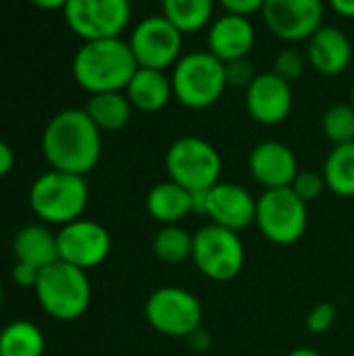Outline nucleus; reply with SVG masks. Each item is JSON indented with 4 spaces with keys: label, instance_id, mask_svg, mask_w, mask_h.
Returning <instances> with one entry per match:
<instances>
[{
    "label": "nucleus",
    "instance_id": "bb28decb",
    "mask_svg": "<svg viewBox=\"0 0 354 356\" xmlns=\"http://www.w3.org/2000/svg\"><path fill=\"white\" fill-rule=\"evenodd\" d=\"M321 129L325 138L334 144H348L354 142V106L351 102L332 104L321 119Z\"/></svg>",
    "mask_w": 354,
    "mask_h": 356
},
{
    "label": "nucleus",
    "instance_id": "5701e85b",
    "mask_svg": "<svg viewBox=\"0 0 354 356\" xmlns=\"http://www.w3.org/2000/svg\"><path fill=\"white\" fill-rule=\"evenodd\" d=\"M217 0H161V15L184 35L198 33L215 19Z\"/></svg>",
    "mask_w": 354,
    "mask_h": 356
},
{
    "label": "nucleus",
    "instance_id": "a878e982",
    "mask_svg": "<svg viewBox=\"0 0 354 356\" xmlns=\"http://www.w3.org/2000/svg\"><path fill=\"white\" fill-rule=\"evenodd\" d=\"M194 234H190L179 223L161 225V229L152 238V252L161 263L179 265L192 259Z\"/></svg>",
    "mask_w": 354,
    "mask_h": 356
},
{
    "label": "nucleus",
    "instance_id": "f257e3e1",
    "mask_svg": "<svg viewBox=\"0 0 354 356\" xmlns=\"http://www.w3.org/2000/svg\"><path fill=\"white\" fill-rule=\"evenodd\" d=\"M42 152L50 169L86 175L102 154V131L83 108L58 111L42 131Z\"/></svg>",
    "mask_w": 354,
    "mask_h": 356
},
{
    "label": "nucleus",
    "instance_id": "20e7f679",
    "mask_svg": "<svg viewBox=\"0 0 354 356\" xmlns=\"http://www.w3.org/2000/svg\"><path fill=\"white\" fill-rule=\"evenodd\" d=\"M33 292L42 311L56 321L79 319L92 302V284L88 271L61 259L40 271Z\"/></svg>",
    "mask_w": 354,
    "mask_h": 356
},
{
    "label": "nucleus",
    "instance_id": "393cba45",
    "mask_svg": "<svg viewBox=\"0 0 354 356\" xmlns=\"http://www.w3.org/2000/svg\"><path fill=\"white\" fill-rule=\"evenodd\" d=\"M44 350L46 338L31 321L19 319L0 332V356H44Z\"/></svg>",
    "mask_w": 354,
    "mask_h": 356
},
{
    "label": "nucleus",
    "instance_id": "1a4fd4ad",
    "mask_svg": "<svg viewBox=\"0 0 354 356\" xmlns=\"http://www.w3.org/2000/svg\"><path fill=\"white\" fill-rule=\"evenodd\" d=\"M144 317L161 336L190 338L200 330L204 309L198 296L190 290L179 286H163L148 296L144 305Z\"/></svg>",
    "mask_w": 354,
    "mask_h": 356
},
{
    "label": "nucleus",
    "instance_id": "72a5a7b5",
    "mask_svg": "<svg viewBox=\"0 0 354 356\" xmlns=\"http://www.w3.org/2000/svg\"><path fill=\"white\" fill-rule=\"evenodd\" d=\"M13 167H15V152L4 140H0V177L8 175Z\"/></svg>",
    "mask_w": 354,
    "mask_h": 356
},
{
    "label": "nucleus",
    "instance_id": "9d476101",
    "mask_svg": "<svg viewBox=\"0 0 354 356\" xmlns=\"http://www.w3.org/2000/svg\"><path fill=\"white\" fill-rule=\"evenodd\" d=\"M63 17L83 42L121 38L131 21V0H69Z\"/></svg>",
    "mask_w": 354,
    "mask_h": 356
},
{
    "label": "nucleus",
    "instance_id": "7c9ffc66",
    "mask_svg": "<svg viewBox=\"0 0 354 356\" xmlns=\"http://www.w3.org/2000/svg\"><path fill=\"white\" fill-rule=\"evenodd\" d=\"M336 317H338V311H336L334 302H328V300L317 302L309 311V315H307V330H309V334L319 336V334L330 332L332 325L336 323Z\"/></svg>",
    "mask_w": 354,
    "mask_h": 356
},
{
    "label": "nucleus",
    "instance_id": "c85d7f7f",
    "mask_svg": "<svg viewBox=\"0 0 354 356\" xmlns=\"http://www.w3.org/2000/svg\"><path fill=\"white\" fill-rule=\"evenodd\" d=\"M307 204L309 202H313V200H317L325 190H328V186H325V179H323V173H317V171H298V175L294 177V181H292V186H290Z\"/></svg>",
    "mask_w": 354,
    "mask_h": 356
},
{
    "label": "nucleus",
    "instance_id": "dca6fc26",
    "mask_svg": "<svg viewBox=\"0 0 354 356\" xmlns=\"http://www.w3.org/2000/svg\"><path fill=\"white\" fill-rule=\"evenodd\" d=\"M248 171L265 190L288 188L298 175V159L294 150L280 140H263L248 154Z\"/></svg>",
    "mask_w": 354,
    "mask_h": 356
},
{
    "label": "nucleus",
    "instance_id": "f8f14e48",
    "mask_svg": "<svg viewBox=\"0 0 354 356\" xmlns=\"http://www.w3.org/2000/svg\"><path fill=\"white\" fill-rule=\"evenodd\" d=\"M261 17L267 29L282 42H307L325 17L323 0H265Z\"/></svg>",
    "mask_w": 354,
    "mask_h": 356
},
{
    "label": "nucleus",
    "instance_id": "4be33fe9",
    "mask_svg": "<svg viewBox=\"0 0 354 356\" xmlns=\"http://www.w3.org/2000/svg\"><path fill=\"white\" fill-rule=\"evenodd\" d=\"M83 111L100 131H121L134 113V106L125 92H102L90 94Z\"/></svg>",
    "mask_w": 354,
    "mask_h": 356
},
{
    "label": "nucleus",
    "instance_id": "6ab92c4d",
    "mask_svg": "<svg viewBox=\"0 0 354 356\" xmlns=\"http://www.w3.org/2000/svg\"><path fill=\"white\" fill-rule=\"evenodd\" d=\"M125 96L129 98L134 111L148 113V115L159 113L173 98L171 75L159 69L138 67V71L134 73V77L125 88Z\"/></svg>",
    "mask_w": 354,
    "mask_h": 356
},
{
    "label": "nucleus",
    "instance_id": "4c0bfd02",
    "mask_svg": "<svg viewBox=\"0 0 354 356\" xmlns=\"http://www.w3.org/2000/svg\"><path fill=\"white\" fill-rule=\"evenodd\" d=\"M2 302H4V288H2V282H0V309H2Z\"/></svg>",
    "mask_w": 354,
    "mask_h": 356
},
{
    "label": "nucleus",
    "instance_id": "c9c22d12",
    "mask_svg": "<svg viewBox=\"0 0 354 356\" xmlns=\"http://www.w3.org/2000/svg\"><path fill=\"white\" fill-rule=\"evenodd\" d=\"M29 2L42 10H63L69 0H29Z\"/></svg>",
    "mask_w": 354,
    "mask_h": 356
},
{
    "label": "nucleus",
    "instance_id": "cd10ccee",
    "mask_svg": "<svg viewBox=\"0 0 354 356\" xmlns=\"http://www.w3.org/2000/svg\"><path fill=\"white\" fill-rule=\"evenodd\" d=\"M307 65L309 63H307V54L305 52H300L298 48H284V50H280L275 54L271 71L277 77L286 79L288 83H292V81H296L305 73Z\"/></svg>",
    "mask_w": 354,
    "mask_h": 356
},
{
    "label": "nucleus",
    "instance_id": "473e14b6",
    "mask_svg": "<svg viewBox=\"0 0 354 356\" xmlns=\"http://www.w3.org/2000/svg\"><path fill=\"white\" fill-rule=\"evenodd\" d=\"M225 13H234V15H244L250 17L255 13H261L265 0H217Z\"/></svg>",
    "mask_w": 354,
    "mask_h": 356
},
{
    "label": "nucleus",
    "instance_id": "c756f323",
    "mask_svg": "<svg viewBox=\"0 0 354 356\" xmlns=\"http://www.w3.org/2000/svg\"><path fill=\"white\" fill-rule=\"evenodd\" d=\"M225 69V81L227 88H238V90H248V86L257 79V69L248 58H238V60H230L223 63Z\"/></svg>",
    "mask_w": 354,
    "mask_h": 356
},
{
    "label": "nucleus",
    "instance_id": "f3484780",
    "mask_svg": "<svg viewBox=\"0 0 354 356\" xmlns=\"http://www.w3.org/2000/svg\"><path fill=\"white\" fill-rule=\"evenodd\" d=\"M257 44V29L250 17L223 13L207 27V50L221 63L248 58Z\"/></svg>",
    "mask_w": 354,
    "mask_h": 356
},
{
    "label": "nucleus",
    "instance_id": "f03ea898",
    "mask_svg": "<svg viewBox=\"0 0 354 356\" xmlns=\"http://www.w3.org/2000/svg\"><path fill=\"white\" fill-rule=\"evenodd\" d=\"M138 71L129 42L123 38H104L83 42L71 63L75 83L88 94L125 92Z\"/></svg>",
    "mask_w": 354,
    "mask_h": 356
},
{
    "label": "nucleus",
    "instance_id": "e433bc0d",
    "mask_svg": "<svg viewBox=\"0 0 354 356\" xmlns=\"http://www.w3.org/2000/svg\"><path fill=\"white\" fill-rule=\"evenodd\" d=\"M288 356H323L321 353H317L315 348H309V346H300V348H294Z\"/></svg>",
    "mask_w": 354,
    "mask_h": 356
},
{
    "label": "nucleus",
    "instance_id": "a211bd4d",
    "mask_svg": "<svg viewBox=\"0 0 354 356\" xmlns=\"http://www.w3.org/2000/svg\"><path fill=\"white\" fill-rule=\"evenodd\" d=\"M307 63L325 77L342 75L353 63V42L336 25H321L307 40Z\"/></svg>",
    "mask_w": 354,
    "mask_h": 356
},
{
    "label": "nucleus",
    "instance_id": "ddd939ff",
    "mask_svg": "<svg viewBox=\"0 0 354 356\" xmlns=\"http://www.w3.org/2000/svg\"><path fill=\"white\" fill-rule=\"evenodd\" d=\"M58 242V259L90 271L102 265L113 248V240L108 229L92 219H77L63 225L56 234Z\"/></svg>",
    "mask_w": 354,
    "mask_h": 356
},
{
    "label": "nucleus",
    "instance_id": "0eeeda50",
    "mask_svg": "<svg viewBox=\"0 0 354 356\" xmlns=\"http://www.w3.org/2000/svg\"><path fill=\"white\" fill-rule=\"evenodd\" d=\"M255 225L271 244L292 246L307 234L309 207L290 186L265 190L257 198Z\"/></svg>",
    "mask_w": 354,
    "mask_h": 356
},
{
    "label": "nucleus",
    "instance_id": "2f4dec72",
    "mask_svg": "<svg viewBox=\"0 0 354 356\" xmlns=\"http://www.w3.org/2000/svg\"><path fill=\"white\" fill-rule=\"evenodd\" d=\"M40 271H42V269H38V267H33V265L15 261V267H13V282H15L19 288H35L38 277H40Z\"/></svg>",
    "mask_w": 354,
    "mask_h": 356
},
{
    "label": "nucleus",
    "instance_id": "423d86ee",
    "mask_svg": "<svg viewBox=\"0 0 354 356\" xmlns=\"http://www.w3.org/2000/svg\"><path fill=\"white\" fill-rule=\"evenodd\" d=\"M165 169L169 179L182 188L190 192H207L221 181L223 161L209 140L200 136H182L167 148Z\"/></svg>",
    "mask_w": 354,
    "mask_h": 356
},
{
    "label": "nucleus",
    "instance_id": "4468645a",
    "mask_svg": "<svg viewBox=\"0 0 354 356\" xmlns=\"http://www.w3.org/2000/svg\"><path fill=\"white\" fill-rule=\"evenodd\" d=\"M244 104L252 121L267 127L280 125L290 117L294 106L292 83L277 77L273 71L259 73L244 94Z\"/></svg>",
    "mask_w": 354,
    "mask_h": 356
},
{
    "label": "nucleus",
    "instance_id": "6e6552de",
    "mask_svg": "<svg viewBox=\"0 0 354 356\" xmlns=\"http://www.w3.org/2000/svg\"><path fill=\"white\" fill-rule=\"evenodd\" d=\"M192 261L200 275L211 282L225 284L242 273L246 248L238 232L209 223L194 234Z\"/></svg>",
    "mask_w": 354,
    "mask_h": 356
},
{
    "label": "nucleus",
    "instance_id": "7ed1b4c3",
    "mask_svg": "<svg viewBox=\"0 0 354 356\" xmlns=\"http://www.w3.org/2000/svg\"><path fill=\"white\" fill-rule=\"evenodd\" d=\"M29 207L42 223L67 225L81 219L90 190L86 175L50 169L35 177L29 188Z\"/></svg>",
    "mask_w": 354,
    "mask_h": 356
},
{
    "label": "nucleus",
    "instance_id": "f704fd0d",
    "mask_svg": "<svg viewBox=\"0 0 354 356\" xmlns=\"http://www.w3.org/2000/svg\"><path fill=\"white\" fill-rule=\"evenodd\" d=\"M330 8L344 17V19H354V0H328Z\"/></svg>",
    "mask_w": 354,
    "mask_h": 356
},
{
    "label": "nucleus",
    "instance_id": "58836bf2",
    "mask_svg": "<svg viewBox=\"0 0 354 356\" xmlns=\"http://www.w3.org/2000/svg\"><path fill=\"white\" fill-rule=\"evenodd\" d=\"M351 104L354 106V83H353V88H351Z\"/></svg>",
    "mask_w": 354,
    "mask_h": 356
},
{
    "label": "nucleus",
    "instance_id": "2eb2a0df",
    "mask_svg": "<svg viewBox=\"0 0 354 356\" xmlns=\"http://www.w3.org/2000/svg\"><path fill=\"white\" fill-rule=\"evenodd\" d=\"M204 215L211 219V223L240 234L255 223L257 198L240 184L219 181L211 190H207Z\"/></svg>",
    "mask_w": 354,
    "mask_h": 356
},
{
    "label": "nucleus",
    "instance_id": "39448f33",
    "mask_svg": "<svg viewBox=\"0 0 354 356\" xmlns=\"http://www.w3.org/2000/svg\"><path fill=\"white\" fill-rule=\"evenodd\" d=\"M173 98L190 108L204 111L217 104L227 90L223 63L209 50L186 52L171 69Z\"/></svg>",
    "mask_w": 354,
    "mask_h": 356
},
{
    "label": "nucleus",
    "instance_id": "412c9836",
    "mask_svg": "<svg viewBox=\"0 0 354 356\" xmlns=\"http://www.w3.org/2000/svg\"><path fill=\"white\" fill-rule=\"evenodd\" d=\"M13 257L19 263L44 269L58 261V242L46 225H23L13 238Z\"/></svg>",
    "mask_w": 354,
    "mask_h": 356
},
{
    "label": "nucleus",
    "instance_id": "9b49d317",
    "mask_svg": "<svg viewBox=\"0 0 354 356\" xmlns=\"http://www.w3.org/2000/svg\"><path fill=\"white\" fill-rule=\"evenodd\" d=\"M129 48L138 67L167 71L184 56V33L163 15H150L136 23L129 33Z\"/></svg>",
    "mask_w": 354,
    "mask_h": 356
},
{
    "label": "nucleus",
    "instance_id": "b1692460",
    "mask_svg": "<svg viewBox=\"0 0 354 356\" xmlns=\"http://www.w3.org/2000/svg\"><path fill=\"white\" fill-rule=\"evenodd\" d=\"M321 173L330 192L340 198H354V142L334 146Z\"/></svg>",
    "mask_w": 354,
    "mask_h": 356
},
{
    "label": "nucleus",
    "instance_id": "aec40b11",
    "mask_svg": "<svg viewBox=\"0 0 354 356\" xmlns=\"http://www.w3.org/2000/svg\"><path fill=\"white\" fill-rule=\"evenodd\" d=\"M146 213L161 225H173L194 215L192 192L167 179L150 188L146 194Z\"/></svg>",
    "mask_w": 354,
    "mask_h": 356
}]
</instances>
